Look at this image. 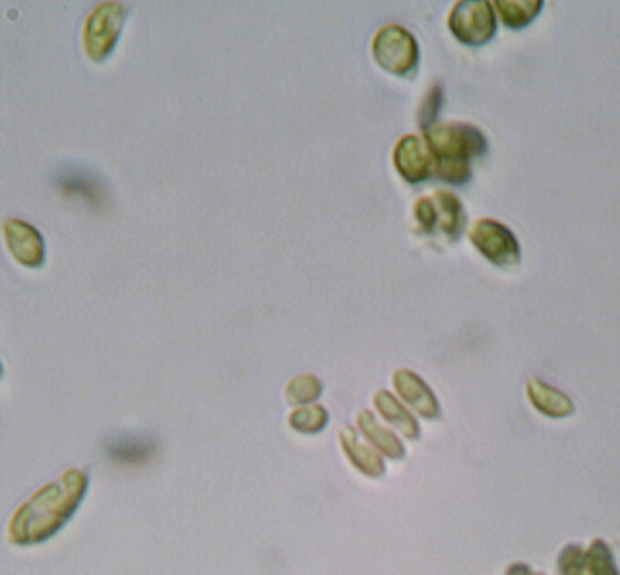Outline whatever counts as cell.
Segmentation results:
<instances>
[{
  "instance_id": "7",
  "label": "cell",
  "mask_w": 620,
  "mask_h": 575,
  "mask_svg": "<svg viewBox=\"0 0 620 575\" xmlns=\"http://www.w3.org/2000/svg\"><path fill=\"white\" fill-rule=\"evenodd\" d=\"M561 575H620L606 541H593L590 548L569 545L559 556Z\"/></svg>"
},
{
  "instance_id": "18",
  "label": "cell",
  "mask_w": 620,
  "mask_h": 575,
  "mask_svg": "<svg viewBox=\"0 0 620 575\" xmlns=\"http://www.w3.org/2000/svg\"><path fill=\"white\" fill-rule=\"evenodd\" d=\"M499 14H501L502 22L506 23L509 28H523L528 23L535 20V16L539 14V10L543 8V2L541 0H499L493 4Z\"/></svg>"
},
{
  "instance_id": "13",
  "label": "cell",
  "mask_w": 620,
  "mask_h": 575,
  "mask_svg": "<svg viewBox=\"0 0 620 575\" xmlns=\"http://www.w3.org/2000/svg\"><path fill=\"white\" fill-rule=\"evenodd\" d=\"M528 396L533 407L547 417H569L574 413V404L570 401L569 396H564L561 389L553 388L538 378L528 381Z\"/></svg>"
},
{
  "instance_id": "6",
  "label": "cell",
  "mask_w": 620,
  "mask_h": 575,
  "mask_svg": "<svg viewBox=\"0 0 620 575\" xmlns=\"http://www.w3.org/2000/svg\"><path fill=\"white\" fill-rule=\"evenodd\" d=\"M470 240L473 247L478 248L486 260L499 266V268H510L520 261V242L514 232L510 231L506 225L493 221V219H481L473 225L470 231Z\"/></svg>"
},
{
  "instance_id": "14",
  "label": "cell",
  "mask_w": 620,
  "mask_h": 575,
  "mask_svg": "<svg viewBox=\"0 0 620 575\" xmlns=\"http://www.w3.org/2000/svg\"><path fill=\"white\" fill-rule=\"evenodd\" d=\"M357 425H360L361 433L365 434L366 440L373 444L374 448L381 452L382 456L390 457V459H402L405 456L404 444L400 442L396 434L384 428V426L374 418L371 412H361L357 417Z\"/></svg>"
},
{
  "instance_id": "4",
  "label": "cell",
  "mask_w": 620,
  "mask_h": 575,
  "mask_svg": "<svg viewBox=\"0 0 620 575\" xmlns=\"http://www.w3.org/2000/svg\"><path fill=\"white\" fill-rule=\"evenodd\" d=\"M373 57L388 75H412L419 65L417 41L402 26H384L374 36Z\"/></svg>"
},
{
  "instance_id": "11",
  "label": "cell",
  "mask_w": 620,
  "mask_h": 575,
  "mask_svg": "<svg viewBox=\"0 0 620 575\" xmlns=\"http://www.w3.org/2000/svg\"><path fill=\"white\" fill-rule=\"evenodd\" d=\"M55 185L68 196H78L86 202L98 206L104 200V182L88 169L67 167L57 175Z\"/></svg>"
},
{
  "instance_id": "12",
  "label": "cell",
  "mask_w": 620,
  "mask_h": 575,
  "mask_svg": "<svg viewBox=\"0 0 620 575\" xmlns=\"http://www.w3.org/2000/svg\"><path fill=\"white\" fill-rule=\"evenodd\" d=\"M339 444H342L345 456L352 462L353 467L361 470L363 475L373 478H378L384 475V470H386L384 459H382L374 449L365 446V444L357 438V433H355L353 428H350V426L339 433Z\"/></svg>"
},
{
  "instance_id": "5",
  "label": "cell",
  "mask_w": 620,
  "mask_h": 575,
  "mask_svg": "<svg viewBox=\"0 0 620 575\" xmlns=\"http://www.w3.org/2000/svg\"><path fill=\"white\" fill-rule=\"evenodd\" d=\"M449 26L454 38L465 46H485L496 31L493 4L486 0H462L452 8Z\"/></svg>"
},
{
  "instance_id": "3",
  "label": "cell",
  "mask_w": 620,
  "mask_h": 575,
  "mask_svg": "<svg viewBox=\"0 0 620 575\" xmlns=\"http://www.w3.org/2000/svg\"><path fill=\"white\" fill-rule=\"evenodd\" d=\"M128 8L120 2H104L91 10L83 26V51L94 62H105L119 43Z\"/></svg>"
},
{
  "instance_id": "10",
  "label": "cell",
  "mask_w": 620,
  "mask_h": 575,
  "mask_svg": "<svg viewBox=\"0 0 620 575\" xmlns=\"http://www.w3.org/2000/svg\"><path fill=\"white\" fill-rule=\"evenodd\" d=\"M394 386L397 394L404 397L405 404L412 405L413 409L425 418H436L441 415V405L433 394V389L426 386L425 380L417 374L402 368L394 374Z\"/></svg>"
},
{
  "instance_id": "22",
  "label": "cell",
  "mask_w": 620,
  "mask_h": 575,
  "mask_svg": "<svg viewBox=\"0 0 620 575\" xmlns=\"http://www.w3.org/2000/svg\"><path fill=\"white\" fill-rule=\"evenodd\" d=\"M415 219L425 231H433L436 227V214H434L433 200L431 198H419L415 202Z\"/></svg>"
},
{
  "instance_id": "9",
  "label": "cell",
  "mask_w": 620,
  "mask_h": 575,
  "mask_svg": "<svg viewBox=\"0 0 620 575\" xmlns=\"http://www.w3.org/2000/svg\"><path fill=\"white\" fill-rule=\"evenodd\" d=\"M394 167L402 179L417 185L434 175V157L425 140L407 135L394 148Z\"/></svg>"
},
{
  "instance_id": "17",
  "label": "cell",
  "mask_w": 620,
  "mask_h": 575,
  "mask_svg": "<svg viewBox=\"0 0 620 575\" xmlns=\"http://www.w3.org/2000/svg\"><path fill=\"white\" fill-rule=\"evenodd\" d=\"M156 449V440L148 436H119L115 440L109 442L107 452L115 462L120 464H140L144 459L154 454Z\"/></svg>"
},
{
  "instance_id": "16",
  "label": "cell",
  "mask_w": 620,
  "mask_h": 575,
  "mask_svg": "<svg viewBox=\"0 0 620 575\" xmlns=\"http://www.w3.org/2000/svg\"><path fill=\"white\" fill-rule=\"evenodd\" d=\"M433 200L434 214H436V225L441 227V231L454 240L462 235L465 225L464 208L456 196L439 190L431 198Z\"/></svg>"
},
{
  "instance_id": "20",
  "label": "cell",
  "mask_w": 620,
  "mask_h": 575,
  "mask_svg": "<svg viewBox=\"0 0 620 575\" xmlns=\"http://www.w3.org/2000/svg\"><path fill=\"white\" fill-rule=\"evenodd\" d=\"M322 396V381L313 374H303L287 384L285 397L292 405H311Z\"/></svg>"
},
{
  "instance_id": "23",
  "label": "cell",
  "mask_w": 620,
  "mask_h": 575,
  "mask_svg": "<svg viewBox=\"0 0 620 575\" xmlns=\"http://www.w3.org/2000/svg\"><path fill=\"white\" fill-rule=\"evenodd\" d=\"M506 575H545V574H538V572H533V569L528 566V564H522V562H518V564H512L510 566L509 572Z\"/></svg>"
},
{
  "instance_id": "2",
  "label": "cell",
  "mask_w": 620,
  "mask_h": 575,
  "mask_svg": "<svg viewBox=\"0 0 620 575\" xmlns=\"http://www.w3.org/2000/svg\"><path fill=\"white\" fill-rule=\"evenodd\" d=\"M426 146L434 157V172L452 185L471 177L470 159L485 153V136L470 125H434L426 130Z\"/></svg>"
},
{
  "instance_id": "15",
  "label": "cell",
  "mask_w": 620,
  "mask_h": 575,
  "mask_svg": "<svg viewBox=\"0 0 620 575\" xmlns=\"http://www.w3.org/2000/svg\"><path fill=\"white\" fill-rule=\"evenodd\" d=\"M374 405H376V409H378L382 417L386 418L390 425L396 426L397 430L404 434L405 438L417 440L419 436H421V428H419L415 417L390 391L378 389L376 396H374Z\"/></svg>"
},
{
  "instance_id": "19",
  "label": "cell",
  "mask_w": 620,
  "mask_h": 575,
  "mask_svg": "<svg viewBox=\"0 0 620 575\" xmlns=\"http://www.w3.org/2000/svg\"><path fill=\"white\" fill-rule=\"evenodd\" d=\"M329 415L322 405H307L289 415V426L301 434H318L328 426Z\"/></svg>"
},
{
  "instance_id": "8",
  "label": "cell",
  "mask_w": 620,
  "mask_h": 575,
  "mask_svg": "<svg viewBox=\"0 0 620 575\" xmlns=\"http://www.w3.org/2000/svg\"><path fill=\"white\" fill-rule=\"evenodd\" d=\"M2 232L10 255L26 268H41L46 264V240L43 235L22 219H8L2 224Z\"/></svg>"
},
{
  "instance_id": "24",
  "label": "cell",
  "mask_w": 620,
  "mask_h": 575,
  "mask_svg": "<svg viewBox=\"0 0 620 575\" xmlns=\"http://www.w3.org/2000/svg\"><path fill=\"white\" fill-rule=\"evenodd\" d=\"M0 376H2V365H0Z\"/></svg>"
},
{
  "instance_id": "21",
  "label": "cell",
  "mask_w": 620,
  "mask_h": 575,
  "mask_svg": "<svg viewBox=\"0 0 620 575\" xmlns=\"http://www.w3.org/2000/svg\"><path fill=\"white\" fill-rule=\"evenodd\" d=\"M442 107V86H434L426 93L425 99H423V105L419 109V120H421V127L429 130V128L434 127L436 122V117L441 112Z\"/></svg>"
},
{
  "instance_id": "1",
  "label": "cell",
  "mask_w": 620,
  "mask_h": 575,
  "mask_svg": "<svg viewBox=\"0 0 620 575\" xmlns=\"http://www.w3.org/2000/svg\"><path fill=\"white\" fill-rule=\"evenodd\" d=\"M86 488L88 477L82 470H68L60 480L46 486L16 514L10 527L12 541L30 545L51 537L67 523L68 517H72Z\"/></svg>"
}]
</instances>
